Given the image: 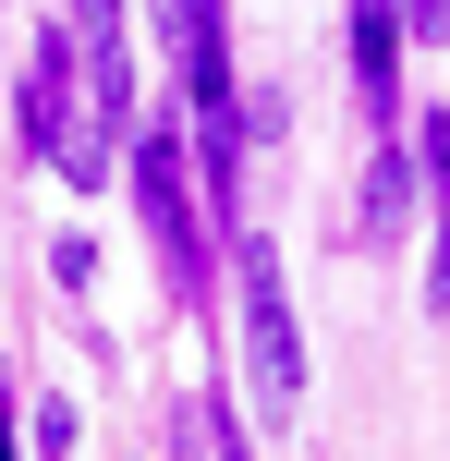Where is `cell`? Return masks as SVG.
Here are the masks:
<instances>
[{"label":"cell","instance_id":"obj_3","mask_svg":"<svg viewBox=\"0 0 450 461\" xmlns=\"http://www.w3.org/2000/svg\"><path fill=\"white\" fill-rule=\"evenodd\" d=\"M159 37H170V61H183L195 122L243 110V97H232V13H219V0H159Z\"/></svg>","mask_w":450,"mask_h":461},{"label":"cell","instance_id":"obj_8","mask_svg":"<svg viewBox=\"0 0 450 461\" xmlns=\"http://www.w3.org/2000/svg\"><path fill=\"white\" fill-rule=\"evenodd\" d=\"M24 449H49V461H73V401H37V438Z\"/></svg>","mask_w":450,"mask_h":461},{"label":"cell","instance_id":"obj_6","mask_svg":"<svg viewBox=\"0 0 450 461\" xmlns=\"http://www.w3.org/2000/svg\"><path fill=\"white\" fill-rule=\"evenodd\" d=\"M402 219H414V146L390 134L378 158H365V207H354V230H365V255H378V243H390V230H402Z\"/></svg>","mask_w":450,"mask_h":461},{"label":"cell","instance_id":"obj_5","mask_svg":"<svg viewBox=\"0 0 450 461\" xmlns=\"http://www.w3.org/2000/svg\"><path fill=\"white\" fill-rule=\"evenodd\" d=\"M354 86H365V134H402V0H354Z\"/></svg>","mask_w":450,"mask_h":461},{"label":"cell","instance_id":"obj_1","mask_svg":"<svg viewBox=\"0 0 450 461\" xmlns=\"http://www.w3.org/2000/svg\"><path fill=\"white\" fill-rule=\"evenodd\" d=\"M122 170H134V207H146V230H159L170 292H207V279H219V230H207V194H195L183 110H146L134 134H122Z\"/></svg>","mask_w":450,"mask_h":461},{"label":"cell","instance_id":"obj_11","mask_svg":"<svg viewBox=\"0 0 450 461\" xmlns=\"http://www.w3.org/2000/svg\"><path fill=\"white\" fill-rule=\"evenodd\" d=\"M110 13H122V0H73V24H110Z\"/></svg>","mask_w":450,"mask_h":461},{"label":"cell","instance_id":"obj_9","mask_svg":"<svg viewBox=\"0 0 450 461\" xmlns=\"http://www.w3.org/2000/svg\"><path fill=\"white\" fill-rule=\"evenodd\" d=\"M402 37H427V49H438V37H450V0H402Z\"/></svg>","mask_w":450,"mask_h":461},{"label":"cell","instance_id":"obj_10","mask_svg":"<svg viewBox=\"0 0 450 461\" xmlns=\"http://www.w3.org/2000/svg\"><path fill=\"white\" fill-rule=\"evenodd\" d=\"M0 461H24V438H13V376H0Z\"/></svg>","mask_w":450,"mask_h":461},{"label":"cell","instance_id":"obj_4","mask_svg":"<svg viewBox=\"0 0 450 461\" xmlns=\"http://www.w3.org/2000/svg\"><path fill=\"white\" fill-rule=\"evenodd\" d=\"M73 73H86V49H73V24H49L37 61H24V146L49 170H73Z\"/></svg>","mask_w":450,"mask_h":461},{"label":"cell","instance_id":"obj_7","mask_svg":"<svg viewBox=\"0 0 450 461\" xmlns=\"http://www.w3.org/2000/svg\"><path fill=\"white\" fill-rule=\"evenodd\" d=\"M427 316H450V183H438V243H427Z\"/></svg>","mask_w":450,"mask_h":461},{"label":"cell","instance_id":"obj_2","mask_svg":"<svg viewBox=\"0 0 450 461\" xmlns=\"http://www.w3.org/2000/svg\"><path fill=\"white\" fill-rule=\"evenodd\" d=\"M232 279H243V413L280 438L305 413V328H292V292H280V255L256 230H232Z\"/></svg>","mask_w":450,"mask_h":461}]
</instances>
